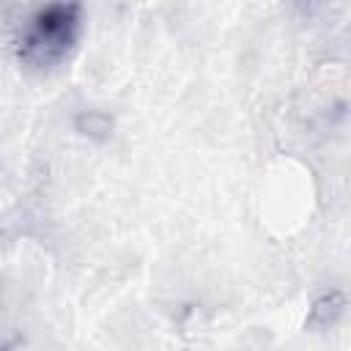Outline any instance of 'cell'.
Listing matches in <instances>:
<instances>
[{
	"mask_svg": "<svg viewBox=\"0 0 351 351\" xmlns=\"http://www.w3.org/2000/svg\"><path fill=\"white\" fill-rule=\"evenodd\" d=\"M82 8L74 3H52L38 8L19 36V60L30 69H52L69 58L80 36Z\"/></svg>",
	"mask_w": 351,
	"mask_h": 351,
	"instance_id": "cell-1",
	"label": "cell"
}]
</instances>
